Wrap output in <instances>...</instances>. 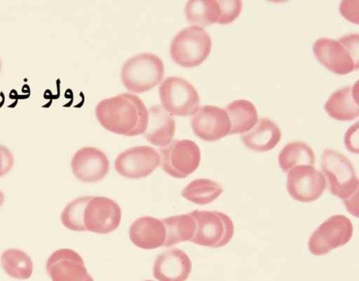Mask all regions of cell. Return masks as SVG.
Returning <instances> with one entry per match:
<instances>
[{
    "label": "cell",
    "instance_id": "1",
    "mask_svg": "<svg viewBox=\"0 0 359 281\" xmlns=\"http://www.w3.org/2000/svg\"><path fill=\"white\" fill-rule=\"evenodd\" d=\"M96 116L109 132L135 137L146 131L149 113L139 97L124 92L101 101L96 107Z\"/></svg>",
    "mask_w": 359,
    "mask_h": 281
},
{
    "label": "cell",
    "instance_id": "2",
    "mask_svg": "<svg viewBox=\"0 0 359 281\" xmlns=\"http://www.w3.org/2000/svg\"><path fill=\"white\" fill-rule=\"evenodd\" d=\"M321 170L332 194L343 200L348 211L358 217L359 181L351 161L341 153L327 149L322 155Z\"/></svg>",
    "mask_w": 359,
    "mask_h": 281
},
{
    "label": "cell",
    "instance_id": "3",
    "mask_svg": "<svg viewBox=\"0 0 359 281\" xmlns=\"http://www.w3.org/2000/svg\"><path fill=\"white\" fill-rule=\"evenodd\" d=\"M320 64L338 75H346L358 69V34H348L338 40L321 38L313 46Z\"/></svg>",
    "mask_w": 359,
    "mask_h": 281
},
{
    "label": "cell",
    "instance_id": "4",
    "mask_svg": "<svg viewBox=\"0 0 359 281\" xmlns=\"http://www.w3.org/2000/svg\"><path fill=\"white\" fill-rule=\"evenodd\" d=\"M212 48L211 36L202 27H186L174 37L170 53L176 64L194 68L200 66L210 55Z\"/></svg>",
    "mask_w": 359,
    "mask_h": 281
},
{
    "label": "cell",
    "instance_id": "5",
    "mask_svg": "<svg viewBox=\"0 0 359 281\" xmlns=\"http://www.w3.org/2000/svg\"><path fill=\"white\" fill-rule=\"evenodd\" d=\"M164 72L163 62L159 56L142 53L125 62L121 78L129 91L142 93L156 87L163 79Z\"/></svg>",
    "mask_w": 359,
    "mask_h": 281
},
{
    "label": "cell",
    "instance_id": "6",
    "mask_svg": "<svg viewBox=\"0 0 359 281\" xmlns=\"http://www.w3.org/2000/svg\"><path fill=\"white\" fill-rule=\"evenodd\" d=\"M189 214L196 224L194 238L196 245L219 248L226 245L234 235V224L226 214L218 211L196 210Z\"/></svg>",
    "mask_w": 359,
    "mask_h": 281
},
{
    "label": "cell",
    "instance_id": "7",
    "mask_svg": "<svg viewBox=\"0 0 359 281\" xmlns=\"http://www.w3.org/2000/svg\"><path fill=\"white\" fill-rule=\"evenodd\" d=\"M159 151L163 170L175 178H187L196 172L201 163L200 149L192 140H172Z\"/></svg>",
    "mask_w": 359,
    "mask_h": 281
},
{
    "label": "cell",
    "instance_id": "8",
    "mask_svg": "<svg viewBox=\"0 0 359 281\" xmlns=\"http://www.w3.org/2000/svg\"><path fill=\"white\" fill-rule=\"evenodd\" d=\"M159 92L163 107L171 115L189 116L199 109L200 97L197 90L184 78H167L160 86Z\"/></svg>",
    "mask_w": 359,
    "mask_h": 281
},
{
    "label": "cell",
    "instance_id": "9",
    "mask_svg": "<svg viewBox=\"0 0 359 281\" xmlns=\"http://www.w3.org/2000/svg\"><path fill=\"white\" fill-rule=\"evenodd\" d=\"M353 233V226L348 217L343 214L332 216L311 236L309 242L310 252L316 256H325L346 245Z\"/></svg>",
    "mask_w": 359,
    "mask_h": 281
},
{
    "label": "cell",
    "instance_id": "10",
    "mask_svg": "<svg viewBox=\"0 0 359 281\" xmlns=\"http://www.w3.org/2000/svg\"><path fill=\"white\" fill-rule=\"evenodd\" d=\"M323 174L314 167L297 166L288 172L287 190L298 202L309 203L318 200L326 189Z\"/></svg>",
    "mask_w": 359,
    "mask_h": 281
},
{
    "label": "cell",
    "instance_id": "11",
    "mask_svg": "<svg viewBox=\"0 0 359 281\" xmlns=\"http://www.w3.org/2000/svg\"><path fill=\"white\" fill-rule=\"evenodd\" d=\"M160 164V154L154 147L138 146L119 153L114 168L124 177L138 179L151 174Z\"/></svg>",
    "mask_w": 359,
    "mask_h": 281
},
{
    "label": "cell",
    "instance_id": "12",
    "mask_svg": "<svg viewBox=\"0 0 359 281\" xmlns=\"http://www.w3.org/2000/svg\"><path fill=\"white\" fill-rule=\"evenodd\" d=\"M121 207L108 198L93 196L85 207L83 224L86 231L109 234L121 225Z\"/></svg>",
    "mask_w": 359,
    "mask_h": 281
},
{
    "label": "cell",
    "instance_id": "13",
    "mask_svg": "<svg viewBox=\"0 0 359 281\" xmlns=\"http://www.w3.org/2000/svg\"><path fill=\"white\" fill-rule=\"evenodd\" d=\"M191 128L198 138L205 142H213L229 135L231 123L224 109L207 105L199 108L194 114Z\"/></svg>",
    "mask_w": 359,
    "mask_h": 281
},
{
    "label": "cell",
    "instance_id": "14",
    "mask_svg": "<svg viewBox=\"0 0 359 281\" xmlns=\"http://www.w3.org/2000/svg\"><path fill=\"white\" fill-rule=\"evenodd\" d=\"M46 270L52 281H95L81 256L69 248L53 253L47 261Z\"/></svg>",
    "mask_w": 359,
    "mask_h": 281
},
{
    "label": "cell",
    "instance_id": "15",
    "mask_svg": "<svg viewBox=\"0 0 359 281\" xmlns=\"http://www.w3.org/2000/svg\"><path fill=\"white\" fill-rule=\"evenodd\" d=\"M75 177L83 182H97L103 179L109 170L107 155L95 147L87 146L78 150L72 160Z\"/></svg>",
    "mask_w": 359,
    "mask_h": 281
},
{
    "label": "cell",
    "instance_id": "16",
    "mask_svg": "<svg viewBox=\"0 0 359 281\" xmlns=\"http://www.w3.org/2000/svg\"><path fill=\"white\" fill-rule=\"evenodd\" d=\"M191 270L189 256L182 249L173 248L158 255L154 275L159 281H187Z\"/></svg>",
    "mask_w": 359,
    "mask_h": 281
},
{
    "label": "cell",
    "instance_id": "17",
    "mask_svg": "<svg viewBox=\"0 0 359 281\" xmlns=\"http://www.w3.org/2000/svg\"><path fill=\"white\" fill-rule=\"evenodd\" d=\"M130 238L140 248L156 249L163 246L165 242V227L157 218L151 216L142 217L132 224Z\"/></svg>",
    "mask_w": 359,
    "mask_h": 281
},
{
    "label": "cell",
    "instance_id": "18",
    "mask_svg": "<svg viewBox=\"0 0 359 281\" xmlns=\"http://www.w3.org/2000/svg\"><path fill=\"white\" fill-rule=\"evenodd\" d=\"M324 109L332 118L351 121L359 116L358 81L353 86L337 90L325 103Z\"/></svg>",
    "mask_w": 359,
    "mask_h": 281
},
{
    "label": "cell",
    "instance_id": "19",
    "mask_svg": "<svg viewBox=\"0 0 359 281\" xmlns=\"http://www.w3.org/2000/svg\"><path fill=\"white\" fill-rule=\"evenodd\" d=\"M148 113V124L144 137L155 146L163 147L168 145L175 132L174 118L161 105L152 107Z\"/></svg>",
    "mask_w": 359,
    "mask_h": 281
},
{
    "label": "cell",
    "instance_id": "20",
    "mask_svg": "<svg viewBox=\"0 0 359 281\" xmlns=\"http://www.w3.org/2000/svg\"><path fill=\"white\" fill-rule=\"evenodd\" d=\"M281 139L282 132L278 124L266 118H260L252 130L242 136L244 144L258 152L273 150Z\"/></svg>",
    "mask_w": 359,
    "mask_h": 281
},
{
    "label": "cell",
    "instance_id": "21",
    "mask_svg": "<svg viewBox=\"0 0 359 281\" xmlns=\"http://www.w3.org/2000/svg\"><path fill=\"white\" fill-rule=\"evenodd\" d=\"M225 111L230 119L231 135L250 132L259 121L255 106L248 100H236L229 104Z\"/></svg>",
    "mask_w": 359,
    "mask_h": 281
},
{
    "label": "cell",
    "instance_id": "22",
    "mask_svg": "<svg viewBox=\"0 0 359 281\" xmlns=\"http://www.w3.org/2000/svg\"><path fill=\"white\" fill-rule=\"evenodd\" d=\"M161 221L166 230V238L163 245L165 247L190 241L195 235L196 224L189 214L172 216Z\"/></svg>",
    "mask_w": 359,
    "mask_h": 281
},
{
    "label": "cell",
    "instance_id": "23",
    "mask_svg": "<svg viewBox=\"0 0 359 281\" xmlns=\"http://www.w3.org/2000/svg\"><path fill=\"white\" fill-rule=\"evenodd\" d=\"M315 160V153L313 149L302 142H292L287 144L278 157L280 167L285 173L297 166L313 167Z\"/></svg>",
    "mask_w": 359,
    "mask_h": 281
},
{
    "label": "cell",
    "instance_id": "24",
    "mask_svg": "<svg viewBox=\"0 0 359 281\" xmlns=\"http://www.w3.org/2000/svg\"><path fill=\"white\" fill-rule=\"evenodd\" d=\"M221 184L209 179H197L189 184L182 191L187 200L199 205L210 204L223 193Z\"/></svg>",
    "mask_w": 359,
    "mask_h": 281
},
{
    "label": "cell",
    "instance_id": "25",
    "mask_svg": "<svg viewBox=\"0 0 359 281\" xmlns=\"http://www.w3.org/2000/svg\"><path fill=\"white\" fill-rule=\"evenodd\" d=\"M187 20L194 26L204 27L218 22L220 8L218 1L193 0L189 1L185 8Z\"/></svg>",
    "mask_w": 359,
    "mask_h": 281
},
{
    "label": "cell",
    "instance_id": "26",
    "mask_svg": "<svg viewBox=\"0 0 359 281\" xmlns=\"http://www.w3.org/2000/svg\"><path fill=\"white\" fill-rule=\"evenodd\" d=\"M1 264L6 273L15 279H29L34 272L32 259L19 249H6L2 254Z\"/></svg>",
    "mask_w": 359,
    "mask_h": 281
},
{
    "label": "cell",
    "instance_id": "27",
    "mask_svg": "<svg viewBox=\"0 0 359 281\" xmlns=\"http://www.w3.org/2000/svg\"><path fill=\"white\" fill-rule=\"evenodd\" d=\"M93 196H84L75 199L67 205L62 213V221L64 226L73 231L83 232V213L88 202Z\"/></svg>",
    "mask_w": 359,
    "mask_h": 281
},
{
    "label": "cell",
    "instance_id": "28",
    "mask_svg": "<svg viewBox=\"0 0 359 281\" xmlns=\"http://www.w3.org/2000/svg\"><path fill=\"white\" fill-rule=\"evenodd\" d=\"M220 8V18L218 23L230 24L241 14L243 4L239 0H222L218 1Z\"/></svg>",
    "mask_w": 359,
    "mask_h": 281
},
{
    "label": "cell",
    "instance_id": "29",
    "mask_svg": "<svg viewBox=\"0 0 359 281\" xmlns=\"http://www.w3.org/2000/svg\"><path fill=\"white\" fill-rule=\"evenodd\" d=\"M14 166V158L11 150L0 145V177L8 174Z\"/></svg>",
    "mask_w": 359,
    "mask_h": 281
},
{
    "label": "cell",
    "instance_id": "30",
    "mask_svg": "<svg viewBox=\"0 0 359 281\" xmlns=\"http://www.w3.org/2000/svg\"><path fill=\"white\" fill-rule=\"evenodd\" d=\"M341 15L350 22L358 24V1H343L340 6Z\"/></svg>",
    "mask_w": 359,
    "mask_h": 281
},
{
    "label": "cell",
    "instance_id": "31",
    "mask_svg": "<svg viewBox=\"0 0 359 281\" xmlns=\"http://www.w3.org/2000/svg\"><path fill=\"white\" fill-rule=\"evenodd\" d=\"M344 143L348 151L358 153V122L353 124L347 131Z\"/></svg>",
    "mask_w": 359,
    "mask_h": 281
},
{
    "label": "cell",
    "instance_id": "32",
    "mask_svg": "<svg viewBox=\"0 0 359 281\" xmlns=\"http://www.w3.org/2000/svg\"><path fill=\"white\" fill-rule=\"evenodd\" d=\"M5 201V196L2 191H0V207H1Z\"/></svg>",
    "mask_w": 359,
    "mask_h": 281
},
{
    "label": "cell",
    "instance_id": "33",
    "mask_svg": "<svg viewBox=\"0 0 359 281\" xmlns=\"http://www.w3.org/2000/svg\"><path fill=\"white\" fill-rule=\"evenodd\" d=\"M1 69H2V64H1V60H0V71H1Z\"/></svg>",
    "mask_w": 359,
    "mask_h": 281
},
{
    "label": "cell",
    "instance_id": "34",
    "mask_svg": "<svg viewBox=\"0 0 359 281\" xmlns=\"http://www.w3.org/2000/svg\"><path fill=\"white\" fill-rule=\"evenodd\" d=\"M144 281H154V280H144Z\"/></svg>",
    "mask_w": 359,
    "mask_h": 281
}]
</instances>
